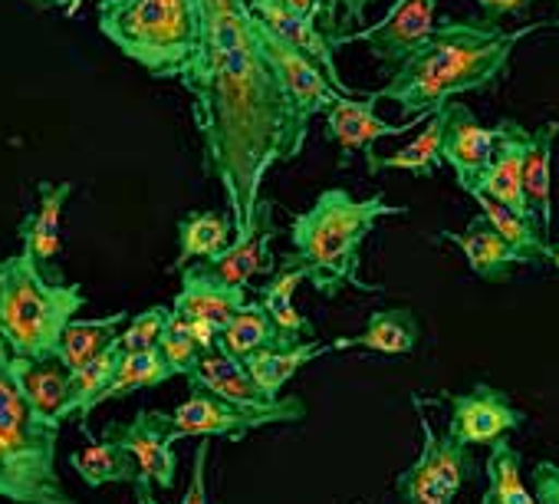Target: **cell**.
I'll use <instances>...</instances> for the list:
<instances>
[{
    "instance_id": "cell-16",
    "label": "cell",
    "mask_w": 559,
    "mask_h": 504,
    "mask_svg": "<svg viewBox=\"0 0 559 504\" xmlns=\"http://www.w3.org/2000/svg\"><path fill=\"white\" fill-rule=\"evenodd\" d=\"M493 136H497L493 159H490V165H487V172H484V178H480L474 195H484V198L503 204L507 211L533 221V214L526 208V198H523V162H526V149H530V129H523L516 119L503 116L493 126Z\"/></svg>"
},
{
    "instance_id": "cell-23",
    "label": "cell",
    "mask_w": 559,
    "mask_h": 504,
    "mask_svg": "<svg viewBox=\"0 0 559 504\" xmlns=\"http://www.w3.org/2000/svg\"><path fill=\"white\" fill-rule=\"evenodd\" d=\"M415 406H418V425H421V455L412 461V468H405L399 478H395V491L405 504H454L457 491L448 484V478L441 474L438 468V458H435V442H438V432L431 429L428 415L421 412V402L415 396Z\"/></svg>"
},
{
    "instance_id": "cell-17",
    "label": "cell",
    "mask_w": 559,
    "mask_h": 504,
    "mask_svg": "<svg viewBox=\"0 0 559 504\" xmlns=\"http://www.w3.org/2000/svg\"><path fill=\"white\" fill-rule=\"evenodd\" d=\"M73 188H76L73 181H37L40 204L34 214H27L21 221V241H24L21 255L31 258V265L53 284H67L60 278V250H63L60 221H63V208L73 195Z\"/></svg>"
},
{
    "instance_id": "cell-42",
    "label": "cell",
    "mask_w": 559,
    "mask_h": 504,
    "mask_svg": "<svg viewBox=\"0 0 559 504\" xmlns=\"http://www.w3.org/2000/svg\"><path fill=\"white\" fill-rule=\"evenodd\" d=\"M284 8H290V11H297L300 17H307V21H313L330 40H333V21H330V4L326 0H280Z\"/></svg>"
},
{
    "instance_id": "cell-4",
    "label": "cell",
    "mask_w": 559,
    "mask_h": 504,
    "mask_svg": "<svg viewBox=\"0 0 559 504\" xmlns=\"http://www.w3.org/2000/svg\"><path fill=\"white\" fill-rule=\"evenodd\" d=\"M60 425L40 419L21 386V360L0 343V497L14 504H76L57 471Z\"/></svg>"
},
{
    "instance_id": "cell-5",
    "label": "cell",
    "mask_w": 559,
    "mask_h": 504,
    "mask_svg": "<svg viewBox=\"0 0 559 504\" xmlns=\"http://www.w3.org/2000/svg\"><path fill=\"white\" fill-rule=\"evenodd\" d=\"M86 297L76 284L47 281L31 258H0V343L11 360L50 363L57 343Z\"/></svg>"
},
{
    "instance_id": "cell-47",
    "label": "cell",
    "mask_w": 559,
    "mask_h": 504,
    "mask_svg": "<svg viewBox=\"0 0 559 504\" xmlns=\"http://www.w3.org/2000/svg\"><path fill=\"white\" fill-rule=\"evenodd\" d=\"M80 8H83V0H67V4H63V14H67V17H73Z\"/></svg>"
},
{
    "instance_id": "cell-31",
    "label": "cell",
    "mask_w": 559,
    "mask_h": 504,
    "mask_svg": "<svg viewBox=\"0 0 559 504\" xmlns=\"http://www.w3.org/2000/svg\"><path fill=\"white\" fill-rule=\"evenodd\" d=\"M70 465L76 468V474L90 488H103V484H135V478H139V468L129 458V452L122 445L109 442V438H96L83 452H73L70 455Z\"/></svg>"
},
{
    "instance_id": "cell-7",
    "label": "cell",
    "mask_w": 559,
    "mask_h": 504,
    "mask_svg": "<svg viewBox=\"0 0 559 504\" xmlns=\"http://www.w3.org/2000/svg\"><path fill=\"white\" fill-rule=\"evenodd\" d=\"M168 419H171V429L178 438H185V435H191V438H243L263 425L304 422L307 402L300 396H287V399H276L273 409H266V412H250V409H237V406L211 396L207 389L194 386L188 402H181L175 412H168Z\"/></svg>"
},
{
    "instance_id": "cell-20",
    "label": "cell",
    "mask_w": 559,
    "mask_h": 504,
    "mask_svg": "<svg viewBox=\"0 0 559 504\" xmlns=\"http://www.w3.org/2000/svg\"><path fill=\"white\" fill-rule=\"evenodd\" d=\"M188 379H191V386L207 389L211 396H217V399H224V402H230L237 409L266 412L276 402V399H266L263 396V389L250 379V373H247L243 363H237L234 356H227L221 350L204 353Z\"/></svg>"
},
{
    "instance_id": "cell-40",
    "label": "cell",
    "mask_w": 559,
    "mask_h": 504,
    "mask_svg": "<svg viewBox=\"0 0 559 504\" xmlns=\"http://www.w3.org/2000/svg\"><path fill=\"white\" fill-rule=\"evenodd\" d=\"M207 452L211 445L207 442H198L194 448V468H191V481H188V491L181 494V504H207Z\"/></svg>"
},
{
    "instance_id": "cell-32",
    "label": "cell",
    "mask_w": 559,
    "mask_h": 504,
    "mask_svg": "<svg viewBox=\"0 0 559 504\" xmlns=\"http://www.w3.org/2000/svg\"><path fill=\"white\" fill-rule=\"evenodd\" d=\"M474 201L480 204V214L487 218V224L500 234V241L513 250L516 265H530V268H539L543 265V247H546V237L539 234V227L513 211H507L503 204L484 198V195H474Z\"/></svg>"
},
{
    "instance_id": "cell-10",
    "label": "cell",
    "mask_w": 559,
    "mask_h": 504,
    "mask_svg": "<svg viewBox=\"0 0 559 504\" xmlns=\"http://www.w3.org/2000/svg\"><path fill=\"white\" fill-rule=\"evenodd\" d=\"M523 419L526 415L510 402L503 389H493L490 383H474L467 392L451 396V415L444 435H451L467 448L493 445L497 438H507L513 429H520Z\"/></svg>"
},
{
    "instance_id": "cell-27",
    "label": "cell",
    "mask_w": 559,
    "mask_h": 504,
    "mask_svg": "<svg viewBox=\"0 0 559 504\" xmlns=\"http://www.w3.org/2000/svg\"><path fill=\"white\" fill-rule=\"evenodd\" d=\"M441 132H444V113L438 109L425 129L399 152L392 155H379V152H366V168L369 175L379 172H408L415 178H435V172L441 168Z\"/></svg>"
},
{
    "instance_id": "cell-29",
    "label": "cell",
    "mask_w": 559,
    "mask_h": 504,
    "mask_svg": "<svg viewBox=\"0 0 559 504\" xmlns=\"http://www.w3.org/2000/svg\"><path fill=\"white\" fill-rule=\"evenodd\" d=\"M234 241V221L221 211H191L178 221V258L171 271H185L194 261H207Z\"/></svg>"
},
{
    "instance_id": "cell-30",
    "label": "cell",
    "mask_w": 559,
    "mask_h": 504,
    "mask_svg": "<svg viewBox=\"0 0 559 504\" xmlns=\"http://www.w3.org/2000/svg\"><path fill=\"white\" fill-rule=\"evenodd\" d=\"M214 350L234 356L237 363H243L247 356L260 353V350H290L284 340H280L276 327L270 324V317L263 314V307L257 301H247L221 330Z\"/></svg>"
},
{
    "instance_id": "cell-45",
    "label": "cell",
    "mask_w": 559,
    "mask_h": 504,
    "mask_svg": "<svg viewBox=\"0 0 559 504\" xmlns=\"http://www.w3.org/2000/svg\"><path fill=\"white\" fill-rule=\"evenodd\" d=\"M543 265H549V268L559 271V244L546 241V247H543Z\"/></svg>"
},
{
    "instance_id": "cell-43",
    "label": "cell",
    "mask_w": 559,
    "mask_h": 504,
    "mask_svg": "<svg viewBox=\"0 0 559 504\" xmlns=\"http://www.w3.org/2000/svg\"><path fill=\"white\" fill-rule=\"evenodd\" d=\"M474 4L487 14V21H490V24H497V21L510 17V14L526 11V8L533 4V0H474Z\"/></svg>"
},
{
    "instance_id": "cell-39",
    "label": "cell",
    "mask_w": 559,
    "mask_h": 504,
    "mask_svg": "<svg viewBox=\"0 0 559 504\" xmlns=\"http://www.w3.org/2000/svg\"><path fill=\"white\" fill-rule=\"evenodd\" d=\"M330 4V21H333V40H340L346 34V24H359L366 21V11L379 0H326Z\"/></svg>"
},
{
    "instance_id": "cell-28",
    "label": "cell",
    "mask_w": 559,
    "mask_h": 504,
    "mask_svg": "<svg viewBox=\"0 0 559 504\" xmlns=\"http://www.w3.org/2000/svg\"><path fill=\"white\" fill-rule=\"evenodd\" d=\"M333 353L330 343H320V340H307V343H297L290 350H260L253 356L243 360L250 379L263 389L266 399H280V389H284L307 363L320 360Z\"/></svg>"
},
{
    "instance_id": "cell-25",
    "label": "cell",
    "mask_w": 559,
    "mask_h": 504,
    "mask_svg": "<svg viewBox=\"0 0 559 504\" xmlns=\"http://www.w3.org/2000/svg\"><path fill=\"white\" fill-rule=\"evenodd\" d=\"M21 386L34 412L53 425H63L73 409V376L57 363H24L21 360Z\"/></svg>"
},
{
    "instance_id": "cell-14",
    "label": "cell",
    "mask_w": 559,
    "mask_h": 504,
    "mask_svg": "<svg viewBox=\"0 0 559 504\" xmlns=\"http://www.w3.org/2000/svg\"><path fill=\"white\" fill-rule=\"evenodd\" d=\"M379 99H372V93H362V96H340L326 113H323V132L330 142H336L340 149V165L346 168L353 162L356 152H369L379 139H389V136H402L408 129H415L418 122H428L431 116H415L412 122H385L379 113H376Z\"/></svg>"
},
{
    "instance_id": "cell-34",
    "label": "cell",
    "mask_w": 559,
    "mask_h": 504,
    "mask_svg": "<svg viewBox=\"0 0 559 504\" xmlns=\"http://www.w3.org/2000/svg\"><path fill=\"white\" fill-rule=\"evenodd\" d=\"M119 360H122V350H119V340H116V347H109L106 353H99V356H96L93 363H86L83 370L70 373V376H73V409H70V419L80 422L83 432H90V429H86V415H90L96 406H103V392H106V386L112 383Z\"/></svg>"
},
{
    "instance_id": "cell-8",
    "label": "cell",
    "mask_w": 559,
    "mask_h": 504,
    "mask_svg": "<svg viewBox=\"0 0 559 504\" xmlns=\"http://www.w3.org/2000/svg\"><path fill=\"white\" fill-rule=\"evenodd\" d=\"M435 11L438 0H395L379 24L362 27L356 34H343L333 44V50H343L349 44H366L372 57L392 73L399 63H405L415 50L428 44V37L435 34Z\"/></svg>"
},
{
    "instance_id": "cell-19",
    "label": "cell",
    "mask_w": 559,
    "mask_h": 504,
    "mask_svg": "<svg viewBox=\"0 0 559 504\" xmlns=\"http://www.w3.org/2000/svg\"><path fill=\"white\" fill-rule=\"evenodd\" d=\"M304 271L297 265H290L284 258V265H280L257 291V304L263 307V314L270 317V324L276 327L280 340H284L287 347H297V343H307V340H317V327L297 310L294 304V294L297 288L304 284Z\"/></svg>"
},
{
    "instance_id": "cell-9",
    "label": "cell",
    "mask_w": 559,
    "mask_h": 504,
    "mask_svg": "<svg viewBox=\"0 0 559 504\" xmlns=\"http://www.w3.org/2000/svg\"><path fill=\"white\" fill-rule=\"evenodd\" d=\"M103 438L122 445L129 452V458L139 468V478L148 481L152 488H171L175 484V468H178V455H175V429L168 412H152L142 409L132 422H109L103 429Z\"/></svg>"
},
{
    "instance_id": "cell-48",
    "label": "cell",
    "mask_w": 559,
    "mask_h": 504,
    "mask_svg": "<svg viewBox=\"0 0 559 504\" xmlns=\"http://www.w3.org/2000/svg\"><path fill=\"white\" fill-rule=\"evenodd\" d=\"M556 4H559V0H556Z\"/></svg>"
},
{
    "instance_id": "cell-46",
    "label": "cell",
    "mask_w": 559,
    "mask_h": 504,
    "mask_svg": "<svg viewBox=\"0 0 559 504\" xmlns=\"http://www.w3.org/2000/svg\"><path fill=\"white\" fill-rule=\"evenodd\" d=\"M31 8H37V11H50V8H63L67 0H27Z\"/></svg>"
},
{
    "instance_id": "cell-2",
    "label": "cell",
    "mask_w": 559,
    "mask_h": 504,
    "mask_svg": "<svg viewBox=\"0 0 559 504\" xmlns=\"http://www.w3.org/2000/svg\"><path fill=\"white\" fill-rule=\"evenodd\" d=\"M559 21H536L520 31H503L490 21H444L421 50L389 73V83L372 99H392L405 116H435L461 93L487 90L510 63L520 40Z\"/></svg>"
},
{
    "instance_id": "cell-1",
    "label": "cell",
    "mask_w": 559,
    "mask_h": 504,
    "mask_svg": "<svg viewBox=\"0 0 559 504\" xmlns=\"http://www.w3.org/2000/svg\"><path fill=\"white\" fill-rule=\"evenodd\" d=\"M178 83L194 99L204 175L221 185L240 234L257 218L266 172L294 162L310 136L260 50L247 0H198V44Z\"/></svg>"
},
{
    "instance_id": "cell-26",
    "label": "cell",
    "mask_w": 559,
    "mask_h": 504,
    "mask_svg": "<svg viewBox=\"0 0 559 504\" xmlns=\"http://www.w3.org/2000/svg\"><path fill=\"white\" fill-rule=\"evenodd\" d=\"M126 324H129L126 310H119L112 317H103V320H70L63 337H60V343H57V356L53 360L67 373H76L86 363H93L99 353L116 347V340H119Z\"/></svg>"
},
{
    "instance_id": "cell-21",
    "label": "cell",
    "mask_w": 559,
    "mask_h": 504,
    "mask_svg": "<svg viewBox=\"0 0 559 504\" xmlns=\"http://www.w3.org/2000/svg\"><path fill=\"white\" fill-rule=\"evenodd\" d=\"M556 139H559V119L543 122L536 132H530V149L523 162V198L546 241L552 231V145Z\"/></svg>"
},
{
    "instance_id": "cell-36",
    "label": "cell",
    "mask_w": 559,
    "mask_h": 504,
    "mask_svg": "<svg viewBox=\"0 0 559 504\" xmlns=\"http://www.w3.org/2000/svg\"><path fill=\"white\" fill-rule=\"evenodd\" d=\"M171 317V307H148L142 314H135L126 330L119 333V350L122 353H142V350H155L165 324Z\"/></svg>"
},
{
    "instance_id": "cell-33",
    "label": "cell",
    "mask_w": 559,
    "mask_h": 504,
    "mask_svg": "<svg viewBox=\"0 0 559 504\" xmlns=\"http://www.w3.org/2000/svg\"><path fill=\"white\" fill-rule=\"evenodd\" d=\"M520 465H523V455L507 438H497L490 445L487 488H484L480 504H536L533 494H530V488L523 484Z\"/></svg>"
},
{
    "instance_id": "cell-38",
    "label": "cell",
    "mask_w": 559,
    "mask_h": 504,
    "mask_svg": "<svg viewBox=\"0 0 559 504\" xmlns=\"http://www.w3.org/2000/svg\"><path fill=\"white\" fill-rule=\"evenodd\" d=\"M530 484H533V501L536 504H559V461L539 458L530 468Z\"/></svg>"
},
{
    "instance_id": "cell-11",
    "label": "cell",
    "mask_w": 559,
    "mask_h": 504,
    "mask_svg": "<svg viewBox=\"0 0 559 504\" xmlns=\"http://www.w3.org/2000/svg\"><path fill=\"white\" fill-rule=\"evenodd\" d=\"M257 40H260V50H263V57H266V63H270V70H273V77H276V83H280V90H284L287 103L294 106L297 119L310 129V119L320 116V113H326V109L340 99V93L330 86V80L320 73V67H313V63H310L304 54H297L294 47L280 44V40H276L270 31H263L260 24H257Z\"/></svg>"
},
{
    "instance_id": "cell-37",
    "label": "cell",
    "mask_w": 559,
    "mask_h": 504,
    "mask_svg": "<svg viewBox=\"0 0 559 504\" xmlns=\"http://www.w3.org/2000/svg\"><path fill=\"white\" fill-rule=\"evenodd\" d=\"M155 350L162 353V360H165V366L171 370V376H191L194 366H198V360L204 356V353L175 327L171 317H168V324H165V330H162Z\"/></svg>"
},
{
    "instance_id": "cell-3",
    "label": "cell",
    "mask_w": 559,
    "mask_h": 504,
    "mask_svg": "<svg viewBox=\"0 0 559 504\" xmlns=\"http://www.w3.org/2000/svg\"><path fill=\"white\" fill-rule=\"evenodd\" d=\"M389 214H408V208L389 204L385 195H372L359 201L346 188H326L310 211L294 218L290 224L294 250L287 255V261L297 265L323 297H336L346 288L379 294L382 288L366 284L359 268H362L366 237L376 231L379 218Z\"/></svg>"
},
{
    "instance_id": "cell-35",
    "label": "cell",
    "mask_w": 559,
    "mask_h": 504,
    "mask_svg": "<svg viewBox=\"0 0 559 504\" xmlns=\"http://www.w3.org/2000/svg\"><path fill=\"white\" fill-rule=\"evenodd\" d=\"M168 379H171V370L165 366V360H162L158 350L122 353V360H119V366H116V376H112V383H109L106 392H103V402L132 396L135 389L162 386V383H168Z\"/></svg>"
},
{
    "instance_id": "cell-12",
    "label": "cell",
    "mask_w": 559,
    "mask_h": 504,
    "mask_svg": "<svg viewBox=\"0 0 559 504\" xmlns=\"http://www.w3.org/2000/svg\"><path fill=\"white\" fill-rule=\"evenodd\" d=\"M247 11L250 17L270 31L280 44L294 47L297 54H304L313 67H320V73L330 80V86L340 93V96H362L356 93L353 86H346V80L340 77V67H336V50H333V40L307 17H300L297 11L284 8L280 0H247Z\"/></svg>"
},
{
    "instance_id": "cell-18",
    "label": "cell",
    "mask_w": 559,
    "mask_h": 504,
    "mask_svg": "<svg viewBox=\"0 0 559 504\" xmlns=\"http://www.w3.org/2000/svg\"><path fill=\"white\" fill-rule=\"evenodd\" d=\"M243 304L247 294L240 288L217 281L194 261L181 271V291L171 301V314L181 320H211L224 327Z\"/></svg>"
},
{
    "instance_id": "cell-22",
    "label": "cell",
    "mask_w": 559,
    "mask_h": 504,
    "mask_svg": "<svg viewBox=\"0 0 559 504\" xmlns=\"http://www.w3.org/2000/svg\"><path fill=\"white\" fill-rule=\"evenodd\" d=\"M418 340H421L418 317L408 307H389V310H376L362 333L333 340L330 347H333V353L336 350H372L382 356H408L418 350Z\"/></svg>"
},
{
    "instance_id": "cell-6",
    "label": "cell",
    "mask_w": 559,
    "mask_h": 504,
    "mask_svg": "<svg viewBox=\"0 0 559 504\" xmlns=\"http://www.w3.org/2000/svg\"><path fill=\"white\" fill-rule=\"evenodd\" d=\"M99 34L155 80H178L198 44V0H96Z\"/></svg>"
},
{
    "instance_id": "cell-41",
    "label": "cell",
    "mask_w": 559,
    "mask_h": 504,
    "mask_svg": "<svg viewBox=\"0 0 559 504\" xmlns=\"http://www.w3.org/2000/svg\"><path fill=\"white\" fill-rule=\"evenodd\" d=\"M171 320H175V327L201 350V353H211L214 350V343H217V337H221V324H211V320H181V317H175L171 314Z\"/></svg>"
},
{
    "instance_id": "cell-15",
    "label": "cell",
    "mask_w": 559,
    "mask_h": 504,
    "mask_svg": "<svg viewBox=\"0 0 559 504\" xmlns=\"http://www.w3.org/2000/svg\"><path fill=\"white\" fill-rule=\"evenodd\" d=\"M444 132H441V162L451 165L457 185L474 195L490 159H493V145H497V136L493 129H487L471 106L451 99L444 109Z\"/></svg>"
},
{
    "instance_id": "cell-44",
    "label": "cell",
    "mask_w": 559,
    "mask_h": 504,
    "mask_svg": "<svg viewBox=\"0 0 559 504\" xmlns=\"http://www.w3.org/2000/svg\"><path fill=\"white\" fill-rule=\"evenodd\" d=\"M135 504H162V501L155 497L152 484H148V481H142V478H135Z\"/></svg>"
},
{
    "instance_id": "cell-24",
    "label": "cell",
    "mask_w": 559,
    "mask_h": 504,
    "mask_svg": "<svg viewBox=\"0 0 559 504\" xmlns=\"http://www.w3.org/2000/svg\"><path fill=\"white\" fill-rule=\"evenodd\" d=\"M441 237L461 247V255H464L467 268H471L480 281H490V284L507 281L510 268L516 265L513 250L500 241V234L487 224L484 214H474V218L467 221L464 231H444Z\"/></svg>"
},
{
    "instance_id": "cell-13",
    "label": "cell",
    "mask_w": 559,
    "mask_h": 504,
    "mask_svg": "<svg viewBox=\"0 0 559 504\" xmlns=\"http://www.w3.org/2000/svg\"><path fill=\"white\" fill-rule=\"evenodd\" d=\"M276 224H273V201L263 198L257 208V218L247 231L234 234V241L221 250V255L198 261L207 274H214L217 281L247 291L253 284V278H270L273 268V255H270V241L276 237Z\"/></svg>"
}]
</instances>
